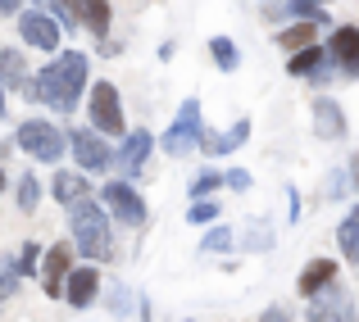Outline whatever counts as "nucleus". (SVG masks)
Returning <instances> with one entry per match:
<instances>
[{"instance_id": "f257e3e1", "label": "nucleus", "mask_w": 359, "mask_h": 322, "mask_svg": "<svg viewBox=\"0 0 359 322\" xmlns=\"http://www.w3.org/2000/svg\"><path fill=\"white\" fill-rule=\"evenodd\" d=\"M87 87H91V64H87V55H82V50H60L32 82H27L23 96L50 105L55 113H73Z\"/></svg>"}, {"instance_id": "f03ea898", "label": "nucleus", "mask_w": 359, "mask_h": 322, "mask_svg": "<svg viewBox=\"0 0 359 322\" xmlns=\"http://www.w3.org/2000/svg\"><path fill=\"white\" fill-rule=\"evenodd\" d=\"M69 236L78 245V254H87L91 263L114 259V241H109V209L96 200H78L69 209Z\"/></svg>"}, {"instance_id": "7ed1b4c3", "label": "nucleus", "mask_w": 359, "mask_h": 322, "mask_svg": "<svg viewBox=\"0 0 359 322\" xmlns=\"http://www.w3.org/2000/svg\"><path fill=\"white\" fill-rule=\"evenodd\" d=\"M14 146L23 150L27 159H41V164H60V159L69 155V136H64L55 122H46V118H23L18 122Z\"/></svg>"}, {"instance_id": "20e7f679", "label": "nucleus", "mask_w": 359, "mask_h": 322, "mask_svg": "<svg viewBox=\"0 0 359 322\" xmlns=\"http://www.w3.org/2000/svg\"><path fill=\"white\" fill-rule=\"evenodd\" d=\"M201 136H205L201 100L187 96L182 109H177V118H173V127L159 136V150H164V155H173V159H182V155H191V150H201Z\"/></svg>"}, {"instance_id": "39448f33", "label": "nucleus", "mask_w": 359, "mask_h": 322, "mask_svg": "<svg viewBox=\"0 0 359 322\" xmlns=\"http://www.w3.org/2000/svg\"><path fill=\"white\" fill-rule=\"evenodd\" d=\"M87 118L100 136H128V122H123V100L114 91V82H91L87 91Z\"/></svg>"}, {"instance_id": "423d86ee", "label": "nucleus", "mask_w": 359, "mask_h": 322, "mask_svg": "<svg viewBox=\"0 0 359 322\" xmlns=\"http://www.w3.org/2000/svg\"><path fill=\"white\" fill-rule=\"evenodd\" d=\"M100 204L109 209L118 227H141L146 223V200H141V191L128 182V177H109L105 186H100Z\"/></svg>"}, {"instance_id": "0eeeda50", "label": "nucleus", "mask_w": 359, "mask_h": 322, "mask_svg": "<svg viewBox=\"0 0 359 322\" xmlns=\"http://www.w3.org/2000/svg\"><path fill=\"white\" fill-rule=\"evenodd\" d=\"M18 41L32 46V50H41V55H60L64 27L55 23L46 9H23V14H18Z\"/></svg>"}, {"instance_id": "6e6552de", "label": "nucleus", "mask_w": 359, "mask_h": 322, "mask_svg": "<svg viewBox=\"0 0 359 322\" xmlns=\"http://www.w3.org/2000/svg\"><path fill=\"white\" fill-rule=\"evenodd\" d=\"M69 150H73V159H78L82 173H105L109 159H114L109 141L100 136L96 127H73V132H69Z\"/></svg>"}, {"instance_id": "1a4fd4ad", "label": "nucleus", "mask_w": 359, "mask_h": 322, "mask_svg": "<svg viewBox=\"0 0 359 322\" xmlns=\"http://www.w3.org/2000/svg\"><path fill=\"white\" fill-rule=\"evenodd\" d=\"M150 150H155V136H150L146 127H137V132H128L123 136V146L114 150V159H109V168H114L118 177H137L141 168H146V159H150Z\"/></svg>"}, {"instance_id": "9d476101", "label": "nucleus", "mask_w": 359, "mask_h": 322, "mask_svg": "<svg viewBox=\"0 0 359 322\" xmlns=\"http://www.w3.org/2000/svg\"><path fill=\"white\" fill-rule=\"evenodd\" d=\"M309 322H355V304H351V295H346L341 286H327V290H318V295H309Z\"/></svg>"}, {"instance_id": "9b49d317", "label": "nucleus", "mask_w": 359, "mask_h": 322, "mask_svg": "<svg viewBox=\"0 0 359 322\" xmlns=\"http://www.w3.org/2000/svg\"><path fill=\"white\" fill-rule=\"evenodd\" d=\"M69 272H73V241L50 245V250H46V263H41V286H46V295H50V300L64 295Z\"/></svg>"}, {"instance_id": "f8f14e48", "label": "nucleus", "mask_w": 359, "mask_h": 322, "mask_svg": "<svg viewBox=\"0 0 359 322\" xmlns=\"http://www.w3.org/2000/svg\"><path fill=\"white\" fill-rule=\"evenodd\" d=\"M327 59H332V69H341L346 78L359 82V27L346 23L332 32V41H327Z\"/></svg>"}, {"instance_id": "ddd939ff", "label": "nucleus", "mask_w": 359, "mask_h": 322, "mask_svg": "<svg viewBox=\"0 0 359 322\" xmlns=\"http://www.w3.org/2000/svg\"><path fill=\"white\" fill-rule=\"evenodd\" d=\"M309 113H314V136H318V141H346L351 122H346V109L337 105L332 96H314Z\"/></svg>"}, {"instance_id": "4468645a", "label": "nucleus", "mask_w": 359, "mask_h": 322, "mask_svg": "<svg viewBox=\"0 0 359 322\" xmlns=\"http://www.w3.org/2000/svg\"><path fill=\"white\" fill-rule=\"evenodd\" d=\"M287 73L291 78H305V82H327V73H332V59H327V46H305V50L287 55Z\"/></svg>"}, {"instance_id": "2eb2a0df", "label": "nucleus", "mask_w": 359, "mask_h": 322, "mask_svg": "<svg viewBox=\"0 0 359 322\" xmlns=\"http://www.w3.org/2000/svg\"><path fill=\"white\" fill-rule=\"evenodd\" d=\"M96 295H100V272L91 268V263H73V272H69V281H64V300H69L73 309H87V304H96Z\"/></svg>"}, {"instance_id": "dca6fc26", "label": "nucleus", "mask_w": 359, "mask_h": 322, "mask_svg": "<svg viewBox=\"0 0 359 322\" xmlns=\"http://www.w3.org/2000/svg\"><path fill=\"white\" fill-rule=\"evenodd\" d=\"M50 195L64 204V209H73L78 200H91V182L82 168H60V173L50 177Z\"/></svg>"}, {"instance_id": "f3484780", "label": "nucleus", "mask_w": 359, "mask_h": 322, "mask_svg": "<svg viewBox=\"0 0 359 322\" xmlns=\"http://www.w3.org/2000/svg\"><path fill=\"white\" fill-rule=\"evenodd\" d=\"M73 14H78V23L87 27L96 41H109V23H114V9H109V0H69Z\"/></svg>"}, {"instance_id": "a211bd4d", "label": "nucleus", "mask_w": 359, "mask_h": 322, "mask_svg": "<svg viewBox=\"0 0 359 322\" xmlns=\"http://www.w3.org/2000/svg\"><path fill=\"white\" fill-rule=\"evenodd\" d=\"M27 82H32V73H27V59L18 46H5L0 50V87L5 91H27Z\"/></svg>"}, {"instance_id": "6ab92c4d", "label": "nucleus", "mask_w": 359, "mask_h": 322, "mask_svg": "<svg viewBox=\"0 0 359 322\" xmlns=\"http://www.w3.org/2000/svg\"><path fill=\"white\" fill-rule=\"evenodd\" d=\"M332 281H337V263L332 259H309V268L300 272L296 290H300V295H318V290H327Z\"/></svg>"}, {"instance_id": "aec40b11", "label": "nucleus", "mask_w": 359, "mask_h": 322, "mask_svg": "<svg viewBox=\"0 0 359 322\" xmlns=\"http://www.w3.org/2000/svg\"><path fill=\"white\" fill-rule=\"evenodd\" d=\"M314 27L318 23H309V18H291V27H282L273 41H278L287 55H296V50H305V46H314Z\"/></svg>"}, {"instance_id": "412c9836", "label": "nucleus", "mask_w": 359, "mask_h": 322, "mask_svg": "<svg viewBox=\"0 0 359 322\" xmlns=\"http://www.w3.org/2000/svg\"><path fill=\"white\" fill-rule=\"evenodd\" d=\"M337 241H341V254H346V259L359 263V204L341 218V227H337Z\"/></svg>"}, {"instance_id": "4be33fe9", "label": "nucleus", "mask_w": 359, "mask_h": 322, "mask_svg": "<svg viewBox=\"0 0 359 322\" xmlns=\"http://www.w3.org/2000/svg\"><path fill=\"white\" fill-rule=\"evenodd\" d=\"M210 59L219 64L223 73H237V69H241V50H237V41H232V36H214V41H210Z\"/></svg>"}, {"instance_id": "5701e85b", "label": "nucleus", "mask_w": 359, "mask_h": 322, "mask_svg": "<svg viewBox=\"0 0 359 322\" xmlns=\"http://www.w3.org/2000/svg\"><path fill=\"white\" fill-rule=\"evenodd\" d=\"M318 5H323V0H287L282 9H269V14H273V18L287 14V18H309V23H327V14H323Z\"/></svg>"}, {"instance_id": "b1692460", "label": "nucleus", "mask_w": 359, "mask_h": 322, "mask_svg": "<svg viewBox=\"0 0 359 322\" xmlns=\"http://www.w3.org/2000/svg\"><path fill=\"white\" fill-rule=\"evenodd\" d=\"M245 141H250V118H237L228 132L219 136V155H232V150H241Z\"/></svg>"}, {"instance_id": "393cba45", "label": "nucleus", "mask_w": 359, "mask_h": 322, "mask_svg": "<svg viewBox=\"0 0 359 322\" xmlns=\"http://www.w3.org/2000/svg\"><path fill=\"white\" fill-rule=\"evenodd\" d=\"M214 191H223V173H219V168H205V173L191 182V191H187V195H191V200H210Z\"/></svg>"}, {"instance_id": "a878e982", "label": "nucleus", "mask_w": 359, "mask_h": 322, "mask_svg": "<svg viewBox=\"0 0 359 322\" xmlns=\"http://www.w3.org/2000/svg\"><path fill=\"white\" fill-rule=\"evenodd\" d=\"M36 204H41V182H36L32 173H23V177H18V209L32 214Z\"/></svg>"}, {"instance_id": "bb28decb", "label": "nucleus", "mask_w": 359, "mask_h": 322, "mask_svg": "<svg viewBox=\"0 0 359 322\" xmlns=\"http://www.w3.org/2000/svg\"><path fill=\"white\" fill-rule=\"evenodd\" d=\"M18 281H23V277H18V268L9 259H0V304L18 295Z\"/></svg>"}, {"instance_id": "cd10ccee", "label": "nucleus", "mask_w": 359, "mask_h": 322, "mask_svg": "<svg viewBox=\"0 0 359 322\" xmlns=\"http://www.w3.org/2000/svg\"><path fill=\"white\" fill-rule=\"evenodd\" d=\"M201 250H205V254L232 250V232H228V227H210V232H205V241H201Z\"/></svg>"}, {"instance_id": "c85d7f7f", "label": "nucleus", "mask_w": 359, "mask_h": 322, "mask_svg": "<svg viewBox=\"0 0 359 322\" xmlns=\"http://www.w3.org/2000/svg\"><path fill=\"white\" fill-rule=\"evenodd\" d=\"M187 223H191V227H201V223H219V204H214V200H196L191 209H187Z\"/></svg>"}, {"instance_id": "c756f323", "label": "nucleus", "mask_w": 359, "mask_h": 322, "mask_svg": "<svg viewBox=\"0 0 359 322\" xmlns=\"http://www.w3.org/2000/svg\"><path fill=\"white\" fill-rule=\"evenodd\" d=\"M36 254H41V250L27 241V245H23V254H18V259H9V263L18 268V277H32V272H36Z\"/></svg>"}, {"instance_id": "7c9ffc66", "label": "nucleus", "mask_w": 359, "mask_h": 322, "mask_svg": "<svg viewBox=\"0 0 359 322\" xmlns=\"http://www.w3.org/2000/svg\"><path fill=\"white\" fill-rule=\"evenodd\" d=\"M341 195H351V173L337 168V173L327 177V200H341Z\"/></svg>"}, {"instance_id": "2f4dec72", "label": "nucleus", "mask_w": 359, "mask_h": 322, "mask_svg": "<svg viewBox=\"0 0 359 322\" xmlns=\"http://www.w3.org/2000/svg\"><path fill=\"white\" fill-rule=\"evenodd\" d=\"M223 186H228V191H250L255 177L245 173V168H228V173H223Z\"/></svg>"}, {"instance_id": "473e14b6", "label": "nucleus", "mask_w": 359, "mask_h": 322, "mask_svg": "<svg viewBox=\"0 0 359 322\" xmlns=\"http://www.w3.org/2000/svg\"><path fill=\"white\" fill-rule=\"evenodd\" d=\"M109 309H114L118 318L128 314V290H123V286H114V300H109Z\"/></svg>"}, {"instance_id": "72a5a7b5", "label": "nucleus", "mask_w": 359, "mask_h": 322, "mask_svg": "<svg viewBox=\"0 0 359 322\" xmlns=\"http://www.w3.org/2000/svg\"><path fill=\"white\" fill-rule=\"evenodd\" d=\"M346 173H351V191H359V150L351 155V164H346Z\"/></svg>"}, {"instance_id": "f704fd0d", "label": "nucleus", "mask_w": 359, "mask_h": 322, "mask_svg": "<svg viewBox=\"0 0 359 322\" xmlns=\"http://www.w3.org/2000/svg\"><path fill=\"white\" fill-rule=\"evenodd\" d=\"M287 214H291V223H296V218H300V195H296V191L287 195Z\"/></svg>"}, {"instance_id": "c9c22d12", "label": "nucleus", "mask_w": 359, "mask_h": 322, "mask_svg": "<svg viewBox=\"0 0 359 322\" xmlns=\"http://www.w3.org/2000/svg\"><path fill=\"white\" fill-rule=\"evenodd\" d=\"M0 14H23V0H0Z\"/></svg>"}, {"instance_id": "e433bc0d", "label": "nucleus", "mask_w": 359, "mask_h": 322, "mask_svg": "<svg viewBox=\"0 0 359 322\" xmlns=\"http://www.w3.org/2000/svg\"><path fill=\"white\" fill-rule=\"evenodd\" d=\"M0 118H5V87H0Z\"/></svg>"}, {"instance_id": "4c0bfd02", "label": "nucleus", "mask_w": 359, "mask_h": 322, "mask_svg": "<svg viewBox=\"0 0 359 322\" xmlns=\"http://www.w3.org/2000/svg\"><path fill=\"white\" fill-rule=\"evenodd\" d=\"M0 195H5V168H0Z\"/></svg>"}, {"instance_id": "58836bf2", "label": "nucleus", "mask_w": 359, "mask_h": 322, "mask_svg": "<svg viewBox=\"0 0 359 322\" xmlns=\"http://www.w3.org/2000/svg\"><path fill=\"white\" fill-rule=\"evenodd\" d=\"M187 322H191V318H187Z\"/></svg>"}]
</instances>
